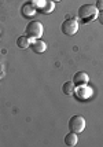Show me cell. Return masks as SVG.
Returning a JSON list of instances; mask_svg holds the SVG:
<instances>
[{
	"instance_id": "6da1fadb",
	"label": "cell",
	"mask_w": 103,
	"mask_h": 147,
	"mask_svg": "<svg viewBox=\"0 0 103 147\" xmlns=\"http://www.w3.org/2000/svg\"><path fill=\"white\" fill-rule=\"evenodd\" d=\"M98 17V8L94 4H83L78 8V18L83 22H91Z\"/></svg>"
},
{
	"instance_id": "7a4b0ae2",
	"label": "cell",
	"mask_w": 103,
	"mask_h": 147,
	"mask_svg": "<svg viewBox=\"0 0 103 147\" xmlns=\"http://www.w3.org/2000/svg\"><path fill=\"white\" fill-rule=\"evenodd\" d=\"M25 33L26 36L29 38H39L43 36V33H44V26L41 22L39 21H30V22H28V25H26V29H25Z\"/></svg>"
},
{
	"instance_id": "3957f363",
	"label": "cell",
	"mask_w": 103,
	"mask_h": 147,
	"mask_svg": "<svg viewBox=\"0 0 103 147\" xmlns=\"http://www.w3.org/2000/svg\"><path fill=\"white\" fill-rule=\"evenodd\" d=\"M61 30L66 36H74L78 32V21L76 18H67L65 19L61 25Z\"/></svg>"
},
{
	"instance_id": "277c9868",
	"label": "cell",
	"mask_w": 103,
	"mask_h": 147,
	"mask_svg": "<svg viewBox=\"0 0 103 147\" xmlns=\"http://www.w3.org/2000/svg\"><path fill=\"white\" fill-rule=\"evenodd\" d=\"M85 118L83 115H73L69 120V131L74 134H81L85 129Z\"/></svg>"
},
{
	"instance_id": "5b68a950",
	"label": "cell",
	"mask_w": 103,
	"mask_h": 147,
	"mask_svg": "<svg viewBox=\"0 0 103 147\" xmlns=\"http://www.w3.org/2000/svg\"><path fill=\"white\" fill-rule=\"evenodd\" d=\"M33 3L43 14H51L55 10V3L52 0H33Z\"/></svg>"
},
{
	"instance_id": "8992f818",
	"label": "cell",
	"mask_w": 103,
	"mask_h": 147,
	"mask_svg": "<svg viewBox=\"0 0 103 147\" xmlns=\"http://www.w3.org/2000/svg\"><path fill=\"white\" fill-rule=\"evenodd\" d=\"M73 95L76 96L78 100H87L88 98L92 96V90L87 84H84V85H76V90H74Z\"/></svg>"
},
{
	"instance_id": "52a82bcc",
	"label": "cell",
	"mask_w": 103,
	"mask_h": 147,
	"mask_svg": "<svg viewBox=\"0 0 103 147\" xmlns=\"http://www.w3.org/2000/svg\"><path fill=\"white\" fill-rule=\"evenodd\" d=\"M36 13H37V7L34 6L33 1H26L25 4H22V7H21V14H22L24 18L30 19L32 17L36 15Z\"/></svg>"
},
{
	"instance_id": "ba28073f",
	"label": "cell",
	"mask_w": 103,
	"mask_h": 147,
	"mask_svg": "<svg viewBox=\"0 0 103 147\" xmlns=\"http://www.w3.org/2000/svg\"><path fill=\"white\" fill-rule=\"evenodd\" d=\"M30 48H32V51L34 54H43L47 50V44H45L43 40H40V38H33L32 43H30Z\"/></svg>"
},
{
	"instance_id": "9c48e42d",
	"label": "cell",
	"mask_w": 103,
	"mask_h": 147,
	"mask_svg": "<svg viewBox=\"0 0 103 147\" xmlns=\"http://www.w3.org/2000/svg\"><path fill=\"white\" fill-rule=\"evenodd\" d=\"M71 81L74 83V85H84L90 81V76L85 71H77V73H74Z\"/></svg>"
},
{
	"instance_id": "30bf717a",
	"label": "cell",
	"mask_w": 103,
	"mask_h": 147,
	"mask_svg": "<svg viewBox=\"0 0 103 147\" xmlns=\"http://www.w3.org/2000/svg\"><path fill=\"white\" fill-rule=\"evenodd\" d=\"M78 143V139H77V134H74V132H69V134L65 136V144L69 147H73L76 146Z\"/></svg>"
},
{
	"instance_id": "8fae6325",
	"label": "cell",
	"mask_w": 103,
	"mask_h": 147,
	"mask_svg": "<svg viewBox=\"0 0 103 147\" xmlns=\"http://www.w3.org/2000/svg\"><path fill=\"white\" fill-rule=\"evenodd\" d=\"M74 90H76V85H74L73 81H66V83L62 85V92L67 96L73 95V94H74Z\"/></svg>"
},
{
	"instance_id": "7c38bea8",
	"label": "cell",
	"mask_w": 103,
	"mask_h": 147,
	"mask_svg": "<svg viewBox=\"0 0 103 147\" xmlns=\"http://www.w3.org/2000/svg\"><path fill=\"white\" fill-rule=\"evenodd\" d=\"M30 43H32V40L28 37V36H20V37L17 38V45L20 47V48H22V50H25V48H28V47H30Z\"/></svg>"
},
{
	"instance_id": "4fadbf2b",
	"label": "cell",
	"mask_w": 103,
	"mask_h": 147,
	"mask_svg": "<svg viewBox=\"0 0 103 147\" xmlns=\"http://www.w3.org/2000/svg\"><path fill=\"white\" fill-rule=\"evenodd\" d=\"M96 8L98 11H103V0H98L96 1Z\"/></svg>"
},
{
	"instance_id": "5bb4252c",
	"label": "cell",
	"mask_w": 103,
	"mask_h": 147,
	"mask_svg": "<svg viewBox=\"0 0 103 147\" xmlns=\"http://www.w3.org/2000/svg\"><path fill=\"white\" fill-rule=\"evenodd\" d=\"M98 21H99V22H100V24H102L103 25V11H99V13H98Z\"/></svg>"
},
{
	"instance_id": "9a60e30c",
	"label": "cell",
	"mask_w": 103,
	"mask_h": 147,
	"mask_svg": "<svg viewBox=\"0 0 103 147\" xmlns=\"http://www.w3.org/2000/svg\"><path fill=\"white\" fill-rule=\"evenodd\" d=\"M52 1H54V3H55V1H61V0H52Z\"/></svg>"
},
{
	"instance_id": "2e32d148",
	"label": "cell",
	"mask_w": 103,
	"mask_h": 147,
	"mask_svg": "<svg viewBox=\"0 0 103 147\" xmlns=\"http://www.w3.org/2000/svg\"><path fill=\"white\" fill-rule=\"evenodd\" d=\"M96 1H98V0H96Z\"/></svg>"
}]
</instances>
